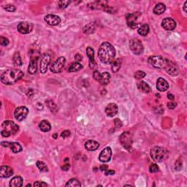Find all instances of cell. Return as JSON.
Instances as JSON below:
<instances>
[{"mask_svg": "<svg viewBox=\"0 0 187 187\" xmlns=\"http://www.w3.org/2000/svg\"><path fill=\"white\" fill-rule=\"evenodd\" d=\"M95 26V25H94V23H91V24L85 26L83 31H84V32L85 34H91L94 32V30H95V26Z\"/></svg>", "mask_w": 187, "mask_h": 187, "instance_id": "836d02e7", "label": "cell"}, {"mask_svg": "<svg viewBox=\"0 0 187 187\" xmlns=\"http://www.w3.org/2000/svg\"><path fill=\"white\" fill-rule=\"evenodd\" d=\"M99 147V143L95 140H89L88 141L85 142V149L87 151H94L98 149V148Z\"/></svg>", "mask_w": 187, "mask_h": 187, "instance_id": "603a6c76", "label": "cell"}, {"mask_svg": "<svg viewBox=\"0 0 187 187\" xmlns=\"http://www.w3.org/2000/svg\"><path fill=\"white\" fill-rule=\"evenodd\" d=\"M69 168H70V165H69V163L65 164V165H63V166L62 167V170L64 171H67Z\"/></svg>", "mask_w": 187, "mask_h": 187, "instance_id": "c3c4849f", "label": "cell"}, {"mask_svg": "<svg viewBox=\"0 0 187 187\" xmlns=\"http://www.w3.org/2000/svg\"><path fill=\"white\" fill-rule=\"evenodd\" d=\"M164 69L166 70L167 73L172 76H176L179 74V68L177 66L175 63L168 59H166V65Z\"/></svg>", "mask_w": 187, "mask_h": 187, "instance_id": "8fae6325", "label": "cell"}, {"mask_svg": "<svg viewBox=\"0 0 187 187\" xmlns=\"http://www.w3.org/2000/svg\"><path fill=\"white\" fill-rule=\"evenodd\" d=\"M138 32L139 35H142V36H146L149 33V26L148 24H143L138 28Z\"/></svg>", "mask_w": 187, "mask_h": 187, "instance_id": "f546056e", "label": "cell"}, {"mask_svg": "<svg viewBox=\"0 0 187 187\" xmlns=\"http://www.w3.org/2000/svg\"><path fill=\"white\" fill-rule=\"evenodd\" d=\"M122 60L121 58H116V59H114L111 63V67L112 70L113 72H116L119 70V69L122 67Z\"/></svg>", "mask_w": 187, "mask_h": 187, "instance_id": "83f0119b", "label": "cell"}, {"mask_svg": "<svg viewBox=\"0 0 187 187\" xmlns=\"http://www.w3.org/2000/svg\"><path fill=\"white\" fill-rule=\"evenodd\" d=\"M44 19L45 22L51 26H57L61 22V18L58 15H52V14L47 15Z\"/></svg>", "mask_w": 187, "mask_h": 187, "instance_id": "e0dca14e", "label": "cell"}, {"mask_svg": "<svg viewBox=\"0 0 187 187\" xmlns=\"http://www.w3.org/2000/svg\"><path fill=\"white\" fill-rule=\"evenodd\" d=\"M71 133L70 132H69V130H65L63 131L62 132L61 134V137L62 138H69V136H70Z\"/></svg>", "mask_w": 187, "mask_h": 187, "instance_id": "7bdbcfd3", "label": "cell"}, {"mask_svg": "<svg viewBox=\"0 0 187 187\" xmlns=\"http://www.w3.org/2000/svg\"><path fill=\"white\" fill-rule=\"evenodd\" d=\"M110 79V73H108V72H103L102 74H101V78L100 81H99V83L103 85H107L108 83H109Z\"/></svg>", "mask_w": 187, "mask_h": 187, "instance_id": "f1b7e54d", "label": "cell"}, {"mask_svg": "<svg viewBox=\"0 0 187 187\" xmlns=\"http://www.w3.org/2000/svg\"><path fill=\"white\" fill-rule=\"evenodd\" d=\"M112 156V150L109 147H107L101 151L99 156V159L101 162L106 163L108 162L111 159Z\"/></svg>", "mask_w": 187, "mask_h": 187, "instance_id": "7c38bea8", "label": "cell"}, {"mask_svg": "<svg viewBox=\"0 0 187 187\" xmlns=\"http://www.w3.org/2000/svg\"><path fill=\"white\" fill-rule=\"evenodd\" d=\"M10 186L11 187H21L23 186V179L21 176H15L12 178L10 181Z\"/></svg>", "mask_w": 187, "mask_h": 187, "instance_id": "cb8c5ba5", "label": "cell"}, {"mask_svg": "<svg viewBox=\"0 0 187 187\" xmlns=\"http://www.w3.org/2000/svg\"><path fill=\"white\" fill-rule=\"evenodd\" d=\"M1 134L5 138H8L10 135L16 134L19 129V126L12 121H5L2 124Z\"/></svg>", "mask_w": 187, "mask_h": 187, "instance_id": "3957f363", "label": "cell"}, {"mask_svg": "<svg viewBox=\"0 0 187 187\" xmlns=\"http://www.w3.org/2000/svg\"><path fill=\"white\" fill-rule=\"evenodd\" d=\"M18 30L21 34L26 35L30 33L32 30V24L28 22H21L18 25Z\"/></svg>", "mask_w": 187, "mask_h": 187, "instance_id": "4fadbf2b", "label": "cell"}, {"mask_svg": "<svg viewBox=\"0 0 187 187\" xmlns=\"http://www.w3.org/2000/svg\"><path fill=\"white\" fill-rule=\"evenodd\" d=\"M121 144L124 149H129L132 145V136L129 132H124L119 138Z\"/></svg>", "mask_w": 187, "mask_h": 187, "instance_id": "52a82bcc", "label": "cell"}, {"mask_svg": "<svg viewBox=\"0 0 187 187\" xmlns=\"http://www.w3.org/2000/svg\"><path fill=\"white\" fill-rule=\"evenodd\" d=\"M37 166L41 172H48V168L47 165H46L43 162H41V161L37 162Z\"/></svg>", "mask_w": 187, "mask_h": 187, "instance_id": "e575fe53", "label": "cell"}, {"mask_svg": "<svg viewBox=\"0 0 187 187\" xmlns=\"http://www.w3.org/2000/svg\"><path fill=\"white\" fill-rule=\"evenodd\" d=\"M150 154L153 160H154L156 162H161L165 159L166 152L163 148L154 146L151 149Z\"/></svg>", "mask_w": 187, "mask_h": 187, "instance_id": "277c9868", "label": "cell"}, {"mask_svg": "<svg viewBox=\"0 0 187 187\" xmlns=\"http://www.w3.org/2000/svg\"><path fill=\"white\" fill-rule=\"evenodd\" d=\"M166 59L159 56H153L149 57V63L155 68L164 69L166 65Z\"/></svg>", "mask_w": 187, "mask_h": 187, "instance_id": "5b68a950", "label": "cell"}, {"mask_svg": "<svg viewBox=\"0 0 187 187\" xmlns=\"http://www.w3.org/2000/svg\"><path fill=\"white\" fill-rule=\"evenodd\" d=\"M83 68V66L81 64L79 63V62H74V63H72V65L69 66L68 70L69 72H78V71H79L80 69H81Z\"/></svg>", "mask_w": 187, "mask_h": 187, "instance_id": "1f68e13d", "label": "cell"}, {"mask_svg": "<svg viewBox=\"0 0 187 187\" xmlns=\"http://www.w3.org/2000/svg\"><path fill=\"white\" fill-rule=\"evenodd\" d=\"M114 124H115V126L117 128V129H119V128L122 127V121L119 120V119H115L114 120Z\"/></svg>", "mask_w": 187, "mask_h": 187, "instance_id": "ee69618b", "label": "cell"}, {"mask_svg": "<svg viewBox=\"0 0 187 187\" xmlns=\"http://www.w3.org/2000/svg\"><path fill=\"white\" fill-rule=\"evenodd\" d=\"M71 2L70 1H65V0H62V1H60L58 2V7H59L61 9H65L67 8L68 5L70 4Z\"/></svg>", "mask_w": 187, "mask_h": 187, "instance_id": "f35d334b", "label": "cell"}, {"mask_svg": "<svg viewBox=\"0 0 187 187\" xmlns=\"http://www.w3.org/2000/svg\"><path fill=\"white\" fill-rule=\"evenodd\" d=\"M162 26L167 31H172L176 26V22L171 18H166L163 19L162 22Z\"/></svg>", "mask_w": 187, "mask_h": 187, "instance_id": "5bb4252c", "label": "cell"}, {"mask_svg": "<svg viewBox=\"0 0 187 187\" xmlns=\"http://www.w3.org/2000/svg\"><path fill=\"white\" fill-rule=\"evenodd\" d=\"M51 62V56L48 53H45L42 54L40 58V72L45 73L48 70V67Z\"/></svg>", "mask_w": 187, "mask_h": 187, "instance_id": "30bf717a", "label": "cell"}, {"mask_svg": "<svg viewBox=\"0 0 187 187\" xmlns=\"http://www.w3.org/2000/svg\"><path fill=\"white\" fill-rule=\"evenodd\" d=\"M167 98H168V99H170V100L172 101V100H173V99H174V98H175V97H174L173 94L169 93L168 94H167Z\"/></svg>", "mask_w": 187, "mask_h": 187, "instance_id": "816d5d0a", "label": "cell"}, {"mask_svg": "<svg viewBox=\"0 0 187 187\" xmlns=\"http://www.w3.org/2000/svg\"><path fill=\"white\" fill-rule=\"evenodd\" d=\"M39 128L41 131L44 132H49L51 129V124L46 120H43L42 122H40V124H39Z\"/></svg>", "mask_w": 187, "mask_h": 187, "instance_id": "484cf974", "label": "cell"}, {"mask_svg": "<svg viewBox=\"0 0 187 187\" xmlns=\"http://www.w3.org/2000/svg\"><path fill=\"white\" fill-rule=\"evenodd\" d=\"M129 47H130L131 51H132L135 54L140 55L143 53V45H142L141 41L137 38L132 39L129 41Z\"/></svg>", "mask_w": 187, "mask_h": 187, "instance_id": "8992f818", "label": "cell"}, {"mask_svg": "<svg viewBox=\"0 0 187 187\" xmlns=\"http://www.w3.org/2000/svg\"><path fill=\"white\" fill-rule=\"evenodd\" d=\"M176 106H177V103L176 102H171L167 103V107H168V108H170V109H174Z\"/></svg>", "mask_w": 187, "mask_h": 187, "instance_id": "7dc6e473", "label": "cell"}, {"mask_svg": "<svg viewBox=\"0 0 187 187\" xmlns=\"http://www.w3.org/2000/svg\"><path fill=\"white\" fill-rule=\"evenodd\" d=\"M159 168L158 167V165L156 164H151L149 167V171L151 173H154V172H159Z\"/></svg>", "mask_w": 187, "mask_h": 187, "instance_id": "74e56055", "label": "cell"}, {"mask_svg": "<svg viewBox=\"0 0 187 187\" xmlns=\"http://www.w3.org/2000/svg\"><path fill=\"white\" fill-rule=\"evenodd\" d=\"M56 138H57V134H54V135H53V138H54V139H56Z\"/></svg>", "mask_w": 187, "mask_h": 187, "instance_id": "11a10c76", "label": "cell"}, {"mask_svg": "<svg viewBox=\"0 0 187 187\" xmlns=\"http://www.w3.org/2000/svg\"><path fill=\"white\" fill-rule=\"evenodd\" d=\"M3 8H4L5 10H7V11H8V12H15V10H16L15 7L12 5H7L3 7Z\"/></svg>", "mask_w": 187, "mask_h": 187, "instance_id": "ab89813d", "label": "cell"}, {"mask_svg": "<svg viewBox=\"0 0 187 187\" xmlns=\"http://www.w3.org/2000/svg\"><path fill=\"white\" fill-rule=\"evenodd\" d=\"M86 54L89 58V67L92 69H97V65L96 63L95 60H94V50L92 48L88 47L86 48Z\"/></svg>", "mask_w": 187, "mask_h": 187, "instance_id": "2e32d148", "label": "cell"}, {"mask_svg": "<svg viewBox=\"0 0 187 187\" xmlns=\"http://www.w3.org/2000/svg\"><path fill=\"white\" fill-rule=\"evenodd\" d=\"M105 175H114L115 174V171L114 170H106L105 172Z\"/></svg>", "mask_w": 187, "mask_h": 187, "instance_id": "f907efd6", "label": "cell"}, {"mask_svg": "<svg viewBox=\"0 0 187 187\" xmlns=\"http://www.w3.org/2000/svg\"><path fill=\"white\" fill-rule=\"evenodd\" d=\"M166 10V6L162 3H158L155 5L154 8V12L156 15H161Z\"/></svg>", "mask_w": 187, "mask_h": 187, "instance_id": "4316f807", "label": "cell"}, {"mask_svg": "<svg viewBox=\"0 0 187 187\" xmlns=\"http://www.w3.org/2000/svg\"><path fill=\"white\" fill-rule=\"evenodd\" d=\"M138 88L139 90L142 91L144 93H149L151 92V87L149 86V85L147 83H145V81H140L138 83Z\"/></svg>", "mask_w": 187, "mask_h": 187, "instance_id": "d4e9b609", "label": "cell"}, {"mask_svg": "<svg viewBox=\"0 0 187 187\" xmlns=\"http://www.w3.org/2000/svg\"><path fill=\"white\" fill-rule=\"evenodd\" d=\"M48 184L43 181H37L34 183V186H47Z\"/></svg>", "mask_w": 187, "mask_h": 187, "instance_id": "bcb514c9", "label": "cell"}, {"mask_svg": "<svg viewBox=\"0 0 187 187\" xmlns=\"http://www.w3.org/2000/svg\"><path fill=\"white\" fill-rule=\"evenodd\" d=\"M186 6H187V2H185L184 5H183V11H184L185 12H186V11H187Z\"/></svg>", "mask_w": 187, "mask_h": 187, "instance_id": "db71d44e", "label": "cell"}, {"mask_svg": "<svg viewBox=\"0 0 187 187\" xmlns=\"http://www.w3.org/2000/svg\"><path fill=\"white\" fill-rule=\"evenodd\" d=\"M66 186H72V187H76V186H81V183H80V181L76 179H72L66 183Z\"/></svg>", "mask_w": 187, "mask_h": 187, "instance_id": "d6a6232c", "label": "cell"}, {"mask_svg": "<svg viewBox=\"0 0 187 187\" xmlns=\"http://www.w3.org/2000/svg\"><path fill=\"white\" fill-rule=\"evenodd\" d=\"M24 76V72L20 69H10L2 75L1 81L7 85L13 84Z\"/></svg>", "mask_w": 187, "mask_h": 187, "instance_id": "7a4b0ae2", "label": "cell"}, {"mask_svg": "<svg viewBox=\"0 0 187 187\" xmlns=\"http://www.w3.org/2000/svg\"><path fill=\"white\" fill-rule=\"evenodd\" d=\"M37 60H38V56L31 57L29 65H28V72L30 74H35L37 72Z\"/></svg>", "mask_w": 187, "mask_h": 187, "instance_id": "44dd1931", "label": "cell"}, {"mask_svg": "<svg viewBox=\"0 0 187 187\" xmlns=\"http://www.w3.org/2000/svg\"><path fill=\"white\" fill-rule=\"evenodd\" d=\"M98 56L103 64H110L115 58V50L111 44L105 42L98 50Z\"/></svg>", "mask_w": 187, "mask_h": 187, "instance_id": "6da1fadb", "label": "cell"}, {"mask_svg": "<svg viewBox=\"0 0 187 187\" xmlns=\"http://www.w3.org/2000/svg\"><path fill=\"white\" fill-rule=\"evenodd\" d=\"M156 88L160 92H166L169 88V84L166 80L162 78H159L156 82Z\"/></svg>", "mask_w": 187, "mask_h": 187, "instance_id": "ffe728a7", "label": "cell"}, {"mask_svg": "<svg viewBox=\"0 0 187 187\" xmlns=\"http://www.w3.org/2000/svg\"><path fill=\"white\" fill-rule=\"evenodd\" d=\"M46 104L48 105V107L49 108V109L51 110L52 112H56L57 110V107L54 102L51 100L46 101Z\"/></svg>", "mask_w": 187, "mask_h": 187, "instance_id": "d590c367", "label": "cell"}, {"mask_svg": "<svg viewBox=\"0 0 187 187\" xmlns=\"http://www.w3.org/2000/svg\"><path fill=\"white\" fill-rule=\"evenodd\" d=\"M118 106L115 103H110L107 105L105 108V113L108 116L113 117L118 113Z\"/></svg>", "mask_w": 187, "mask_h": 187, "instance_id": "d6986e66", "label": "cell"}, {"mask_svg": "<svg viewBox=\"0 0 187 187\" xmlns=\"http://www.w3.org/2000/svg\"><path fill=\"white\" fill-rule=\"evenodd\" d=\"M13 174V170L9 166H2L0 168V177L9 178Z\"/></svg>", "mask_w": 187, "mask_h": 187, "instance_id": "7402d4cb", "label": "cell"}, {"mask_svg": "<svg viewBox=\"0 0 187 187\" xmlns=\"http://www.w3.org/2000/svg\"><path fill=\"white\" fill-rule=\"evenodd\" d=\"M145 72H142V71H138V72H136L134 75V77L135 78H136L137 80H141L143 78H145Z\"/></svg>", "mask_w": 187, "mask_h": 187, "instance_id": "8d00e7d4", "label": "cell"}, {"mask_svg": "<svg viewBox=\"0 0 187 187\" xmlns=\"http://www.w3.org/2000/svg\"><path fill=\"white\" fill-rule=\"evenodd\" d=\"M12 62H13L14 65L16 66V67H21V66L22 65L23 62H22V60H21L20 54H19L18 52L15 53L13 57H12Z\"/></svg>", "mask_w": 187, "mask_h": 187, "instance_id": "4dcf8cb0", "label": "cell"}, {"mask_svg": "<svg viewBox=\"0 0 187 187\" xmlns=\"http://www.w3.org/2000/svg\"><path fill=\"white\" fill-rule=\"evenodd\" d=\"M66 64V58L65 57L61 56L58 58H57L53 63L51 65L50 69H51V72H54V73H58V72H62V70L65 67Z\"/></svg>", "mask_w": 187, "mask_h": 187, "instance_id": "ba28073f", "label": "cell"}, {"mask_svg": "<svg viewBox=\"0 0 187 187\" xmlns=\"http://www.w3.org/2000/svg\"><path fill=\"white\" fill-rule=\"evenodd\" d=\"M75 60H76V62H77L81 61V60H82V56L80 54H77L75 56Z\"/></svg>", "mask_w": 187, "mask_h": 187, "instance_id": "f5cc1de1", "label": "cell"}, {"mask_svg": "<svg viewBox=\"0 0 187 187\" xmlns=\"http://www.w3.org/2000/svg\"><path fill=\"white\" fill-rule=\"evenodd\" d=\"M108 167L107 165H102L99 167V170L102 171V172H105L106 170H108Z\"/></svg>", "mask_w": 187, "mask_h": 187, "instance_id": "681fc988", "label": "cell"}, {"mask_svg": "<svg viewBox=\"0 0 187 187\" xmlns=\"http://www.w3.org/2000/svg\"><path fill=\"white\" fill-rule=\"evenodd\" d=\"M137 14H127L126 15V21H127V25L131 28H136L138 26V24L137 23V19L138 16Z\"/></svg>", "mask_w": 187, "mask_h": 187, "instance_id": "ac0fdd59", "label": "cell"}, {"mask_svg": "<svg viewBox=\"0 0 187 187\" xmlns=\"http://www.w3.org/2000/svg\"><path fill=\"white\" fill-rule=\"evenodd\" d=\"M0 44L2 46H7L9 44V40L6 37H4L2 36L0 37Z\"/></svg>", "mask_w": 187, "mask_h": 187, "instance_id": "60d3db41", "label": "cell"}, {"mask_svg": "<svg viewBox=\"0 0 187 187\" xmlns=\"http://www.w3.org/2000/svg\"><path fill=\"white\" fill-rule=\"evenodd\" d=\"M28 113V110L26 107L25 106H20L15 108V111H14V116L16 120L21 122L24 119H26Z\"/></svg>", "mask_w": 187, "mask_h": 187, "instance_id": "9c48e42d", "label": "cell"}, {"mask_svg": "<svg viewBox=\"0 0 187 187\" xmlns=\"http://www.w3.org/2000/svg\"><path fill=\"white\" fill-rule=\"evenodd\" d=\"M181 167H182V162H181V161L180 159L177 160L175 165V168L176 169V170H180L181 169Z\"/></svg>", "mask_w": 187, "mask_h": 187, "instance_id": "f6af8a7d", "label": "cell"}, {"mask_svg": "<svg viewBox=\"0 0 187 187\" xmlns=\"http://www.w3.org/2000/svg\"><path fill=\"white\" fill-rule=\"evenodd\" d=\"M93 78H94L95 81L99 82V81H100V78H101V74L99 73V71H97V70L94 71L93 73Z\"/></svg>", "mask_w": 187, "mask_h": 187, "instance_id": "b9f144b4", "label": "cell"}, {"mask_svg": "<svg viewBox=\"0 0 187 187\" xmlns=\"http://www.w3.org/2000/svg\"><path fill=\"white\" fill-rule=\"evenodd\" d=\"M1 145L3 147H10L11 151L15 154L21 152L22 151V147L18 142H2Z\"/></svg>", "mask_w": 187, "mask_h": 187, "instance_id": "9a60e30c", "label": "cell"}]
</instances>
